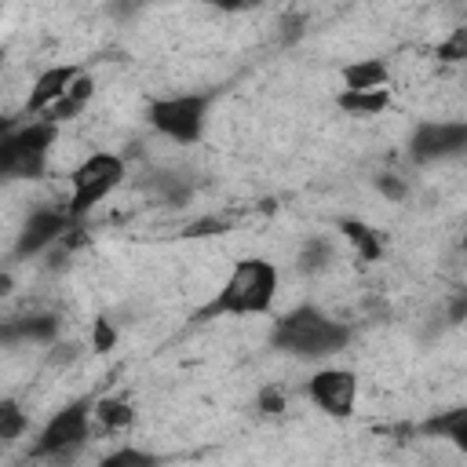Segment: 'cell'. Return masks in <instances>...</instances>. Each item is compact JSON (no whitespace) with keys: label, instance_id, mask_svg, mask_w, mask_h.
<instances>
[{"label":"cell","instance_id":"cell-1","mask_svg":"<svg viewBox=\"0 0 467 467\" xmlns=\"http://www.w3.org/2000/svg\"><path fill=\"white\" fill-rule=\"evenodd\" d=\"M281 274L266 255H244L230 266L208 303L190 314V325H208L223 317H266L274 310Z\"/></svg>","mask_w":467,"mask_h":467},{"label":"cell","instance_id":"cell-2","mask_svg":"<svg viewBox=\"0 0 467 467\" xmlns=\"http://www.w3.org/2000/svg\"><path fill=\"white\" fill-rule=\"evenodd\" d=\"M350 339H354V328L314 303H299V306L277 314L270 325V336H266L270 350L296 358V361H328V358L343 354L350 347Z\"/></svg>","mask_w":467,"mask_h":467},{"label":"cell","instance_id":"cell-3","mask_svg":"<svg viewBox=\"0 0 467 467\" xmlns=\"http://www.w3.org/2000/svg\"><path fill=\"white\" fill-rule=\"evenodd\" d=\"M95 401H99L95 394H80V398L66 401L62 409H55L44 420V427L36 431V438L29 445V460L47 463V467L77 463L95 431Z\"/></svg>","mask_w":467,"mask_h":467},{"label":"cell","instance_id":"cell-4","mask_svg":"<svg viewBox=\"0 0 467 467\" xmlns=\"http://www.w3.org/2000/svg\"><path fill=\"white\" fill-rule=\"evenodd\" d=\"M55 139H58V124L44 117H26L22 124H7L0 135V175L4 179H44Z\"/></svg>","mask_w":467,"mask_h":467},{"label":"cell","instance_id":"cell-5","mask_svg":"<svg viewBox=\"0 0 467 467\" xmlns=\"http://www.w3.org/2000/svg\"><path fill=\"white\" fill-rule=\"evenodd\" d=\"M215 91H179V95H161L146 102V124L164 135L168 142L193 146L204 139L208 113H212Z\"/></svg>","mask_w":467,"mask_h":467},{"label":"cell","instance_id":"cell-6","mask_svg":"<svg viewBox=\"0 0 467 467\" xmlns=\"http://www.w3.org/2000/svg\"><path fill=\"white\" fill-rule=\"evenodd\" d=\"M128 175V164L120 153H109V150H95L88 153L73 171H69V215L77 223H84Z\"/></svg>","mask_w":467,"mask_h":467},{"label":"cell","instance_id":"cell-7","mask_svg":"<svg viewBox=\"0 0 467 467\" xmlns=\"http://www.w3.org/2000/svg\"><path fill=\"white\" fill-rule=\"evenodd\" d=\"M80 223L69 215V204L66 201H40L36 208H29V215L22 219L18 234H15V244H11V259L15 263H26V259H36L58 244H66V237L77 230Z\"/></svg>","mask_w":467,"mask_h":467},{"label":"cell","instance_id":"cell-8","mask_svg":"<svg viewBox=\"0 0 467 467\" xmlns=\"http://www.w3.org/2000/svg\"><path fill=\"white\" fill-rule=\"evenodd\" d=\"M303 394L306 401L328 416V420H350L358 412V394H361V379L358 372L350 368H336V365H325L317 368L306 383H303Z\"/></svg>","mask_w":467,"mask_h":467},{"label":"cell","instance_id":"cell-9","mask_svg":"<svg viewBox=\"0 0 467 467\" xmlns=\"http://www.w3.org/2000/svg\"><path fill=\"white\" fill-rule=\"evenodd\" d=\"M405 153L412 164H441L467 153V120H420L409 131Z\"/></svg>","mask_w":467,"mask_h":467},{"label":"cell","instance_id":"cell-10","mask_svg":"<svg viewBox=\"0 0 467 467\" xmlns=\"http://www.w3.org/2000/svg\"><path fill=\"white\" fill-rule=\"evenodd\" d=\"M80 73H84V66H73V62H58V66H47L44 73H36L29 99H26V117H44L51 106H58Z\"/></svg>","mask_w":467,"mask_h":467},{"label":"cell","instance_id":"cell-11","mask_svg":"<svg viewBox=\"0 0 467 467\" xmlns=\"http://www.w3.org/2000/svg\"><path fill=\"white\" fill-rule=\"evenodd\" d=\"M58 332H62L58 314L33 310V314H22V317L4 321V325H0V343H4V347H18V343H40V347H55Z\"/></svg>","mask_w":467,"mask_h":467},{"label":"cell","instance_id":"cell-12","mask_svg":"<svg viewBox=\"0 0 467 467\" xmlns=\"http://www.w3.org/2000/svg\"><path fill=\"white\" fill-rule=\"evenodd\" d=\"M416 434L438 438V441H445V445H452L456 452L467 456V405H452V409L431 412L427 420L416 423Z\"/></svg>","mask_w":467,"mask_h":467},{"label":"cell","instance_id":"cell-13","mask_svg":"<svg viewBox=\"0 0 467 467\" xmlns=\"http://www.w3.org/2000/svg\"><path fill=\"white\" fill-rule=\"evenodd\" d=\"M336 230L343 234V241L354 248V255L361 263H379L387 255V241L372 223H365L358 215H343V219H336Z\"/></svg>","mask_w":467,"mask_h":467},{"label":"cell","instance_id":"cell-14","mask_svg":"<svg viewBox=\"0 0 467 467\" xmlns=\"http://www.w3.org/2000/svg\"><path fill=\"white\" fill-rule=\"evenodd\" d=\"M343 91H383L390 88V62L387 58H354L339 69Z\"/></svg>","mask_w":467,"mask_h":467},{"label":"cell","instance_id":"cell-15","mask_svg":"<svg viewBox=\"0 0 467 467\" xmlns=\"http://www.w3.org/2000/svg\"><path fill=\"white\" fill-rule=\"evenodd\" d=\"M142 190H146L157 204H164V208H182V204H190V197H193V182H190L182 171H171V168L150 171V179L142 182Z\"/></svg>","mask_w":467,"mask_h":467},{"label":"cell","instance_id":"cell-16","mask_svg":"<svg viewBox=\"0 0 467 467\" xmlns=\"http://www.w3.org/2000/svg\"><path fill=\"white\" fill-rule=\"evenodd\" d=\"M332 263H336V241H332L328 234H310V237H303V244H299V252H296V270H299L303 277H317V274H325Z\"/></svg>","mask_w":467,"mask_h":467},{"label":"cell","instance_id":"cell-17","mask_svg":"<svg viewBox=\"0 0 467 467\" xmlns=\"http://www.w3.org/2000/svg\"><path fill=\"white\" fill-rule=\"evenodd\" d=\"M131 423H135V405H131L128 398L106 394V398L95 401V427H99L102 434H120V431H128Z\"/></svg>","mask_w":467,"mask_h":467},{"label":"cell","instance_id":"cell-18","mask_svg":"<svg viewBox=\"0 0 467 467\" xmlns=\"http://www.w3.org/2000/svg\"><path fill=\"white\" fill-rule=\"evenodd\" d=\"M336 109L339 113H350V117H379L387 106H390V88L383 91H336Z\"/></svg>","mask_w":467,"mask_h":467},{"label":"cell","instance_id":"cell-19","mask_svg":"<svg viewBox=\"0 0 467 467\" xmlns=\"http://www.w3.org/2000/svg\"><path fill=\"white\" fill-rule=\"evenodd\" d=\"M168 460L153 449H142V445H117L109 449L106 456H99L95 467H164Z\"/></svg>","mask_w":467,"mask_h":467},{"label":"cell","instance_id":"cell-20","mask_svg":"<svg viewBox=\"0 0 467 467\" xmlns=\"http://www.w3.org/2000/svg\"><path fill=\"white\" fill-rule=\"evenodd\" d=\"M26 431H29L26 409H22L15 398H4V401H0V441H4V445H15Z\"/></svg>","mask_w":467,"mask_h":467},{"label":"cell","instance_id":"cell-21","mask_svg":"<svg viewBox=\"0 0 467 467\" xmlns=\"http://www.w3.org/2000/svg\"><path fill=\"white\" fill-rule=\"evenodd\" d=\"M434 58L445 62V66H460V62H467V22L456 26V29L434 47Z\"/></svg>","mask_w":467,"mask_h":467},{"label":"cell","instance_id":"cell-22","mask_svg":"<svg viewBox=\"0 0 467 467\" xmlns=\"http://www.w3.org/2000/svg\"><path fill=\"white\" fill-rule=\"evenodd\" d=\"M376 190H379V197H387L390 204L409 201V179L398 175V171H379V175H376Z\"/></svg>","mask_w":467,"mask_h":467},{"label":"cell","instance_id":"cell-23","mask_svg":"<svg viewBox=\"0 0 467 467\" xmlns=\"http://www.w3.org/2000/svg\"><path fill=\"white\" fill-rule=\"evenodd\" d=\"M117 347V321H109L106 314H99L95 321H91V350L95 354H106V350H113Z\"/></svg>","mask_w":467,"mask_h":467},{"label":"cell","instance_id":"cell-24","mask_svg":"<svg viewBox=\"0 0 467 467\" xmlns=\"http://www.w3.org/2000/svg\"><path fill=\"white\" fill-rule=\"evenodd\" d=\"M255 405H259V412H263V416H281V412L288 409V401H285V390H281V387H263V390H259V398H255Z\"/></svg>","mask_w":467,"mask_h":467},{"label":"cell","instance_id":"cell-25","mask_svg":"<svg viewBox=\"0 0 467 467\" xmlns=\"http://www.w3.org/2000/svg\"><path fill=\"white\" fill-rule=\"evenodd\" d=\"M445 321H449V325H463V321H467V288H460V292L449 296V303H445Z\"/></svg>","mask_w":467,"mask_h":467},{"label":"cell","instance_id":"cell-26","mask_svg":"<svg viewBox=\"0 0 467 467\" xmlns=\"http://www.w3.org/2000/svg\"><path fill=\"white\" fill-rule=\"evenodd\" d=\"M212 230H223V223H215V219H201V223L186 226V237H208Z\"/></svg>","mask_w":467,"mask_h":467},{"label":"cell","instance_id":"cell-27","mask_svg":"<svg viewBox=\"0 0 467 467\" xmlns=\"http://www.w3.org/2000/svg\"><path fill=\"white\" fill-rule=\"evenodd\" d=\"M460 248H463V252H467V230H463V237H460Z\"/></svg>","mask_w":467,"mask_h":467}]
</instances>
